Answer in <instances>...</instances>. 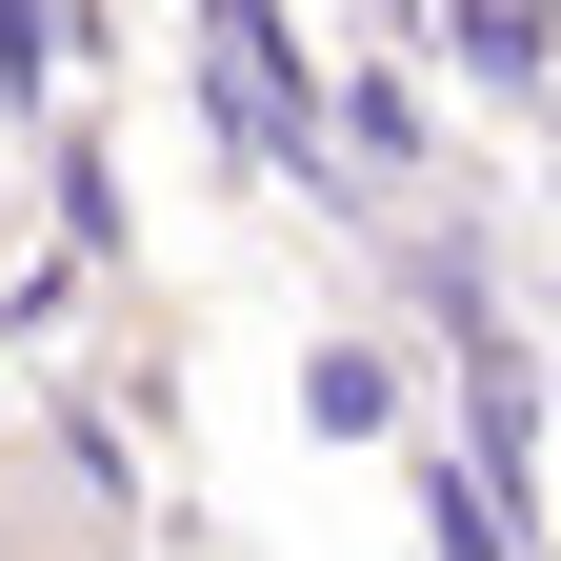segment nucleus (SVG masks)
Instances as JSON below:
<instances>
[{"label": "nucleus", "instance_id": "nucleus-1", "mask_svg": "<svg viewBox=\"0 0 561 561\" xmlns=\"http://www.w3.org/2000/svg\"><path fill=\"white\" fill-rule=\"evenodd\" d=\"M421 541H442V561H502V522H481V502H461L442 461H421Z\"/></svg>", "mask_w": 561, "mask_h": 561}, {"label": "nucleus", "instance_id": "nucleus-2", "mask_svg": "<svg viewBox=\"0 0 561 561\" xmlns=\"http://www.w3.org/2000/svg\"><path fill=\"white\" fill-rule=\"evenodd\" d=\"M0 101H41V0H0Z\"/></svg>", "mask_w": 561, "mask_h": 561}, {"label": "nucleus", "instance_id": "nucleus-3", "mask_svg": "<svg viewBox=\"0 0 561 561\" xmlns=\"http://www.w3.org/2000/svg\"><path fill=\"white\" fill-rule=\"evenodd\" d=\"M0 561H21V502H0Z\"/></svg>", "mask_w": 561, "mask_h": 561}]
</instances>
